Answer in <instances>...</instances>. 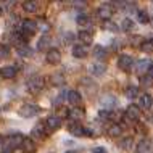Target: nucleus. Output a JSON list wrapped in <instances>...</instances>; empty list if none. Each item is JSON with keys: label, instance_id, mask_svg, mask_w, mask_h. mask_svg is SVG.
I'll use <instances>...</instances> for the list:
<instances>
[{"label": "nucleus", "instance_id": "f257e3e1", "mask_svg": "<svg viewBox=\"0 0 153 153\" xmlns=\"http://www.w3.org/2000/svg\"><path fill=\"white\" fill-rule=\"evenodd\" d=\"M26 87H27V90H29L31 94L36 95V94H39L40 90L45 87V79L42 76H32V77H29Z\"/></svg>", "mask_w": 153, "mask_h": 153}, {"label": "nucleus", "instance_id": "f03ea898", "mask_svg": "<svg viewBox=\"0 0 153 153\" xmlns=\"http://www.w3.org/2000/svg\"><path fill=\"white\" fill-rule=\"evenodd\" d=\"M39 111H40L39 105H34V103H24L21 108L18 110V113H19V116H23V118H32V116H36Z\"/></svg>", "mask_w": 153, "mask_h": 153}, {"label": "nucleus", "instance_id": "7ed1b4c3", "mask_svg": "<svg viewBox=\"0 0 153 153\" xmlns=\"http://www.w3.org/2000/svg\"><path fill=\"white\" fill-rule=\"evenodd\" d=\"M44 126H45V129H47V132H55L56 129H60V126H61V118L60 116H48L47 119L44 121Z\"/></svg>", "mask_w": 153, "mask_h": 153}, {"label": "nucleus", "instance_id": "20e7f679", "mask_svg": "<svg viewBox=\"0 0 153 153\" xmlns=\"http://www.w3.org/2000/svg\"><path fill=\"white\" fill-rule=\"evenodd\" d=\"M31 135H32V140H44L45 135H47V129H45L44 123H37L31 131Z\"/></svg>", "mask_w": 153, "mask_h": 153}, {"label": "nucleus", "instance_id": "39448f33", "mask_svg": "<svg viewBox=\"0 0 153 153\" xmlns=\"http://www.w3.org/2000/svg\"><path fill=\"white\" fill-rule=\"evenodd\" d=\"M21 29H23L24 37L32 36V34L37 31V23L34 21V19H24L23 24H21Z\"/></svg>", "mask_w": 153, "mask_h": 153}, {"label": "nucleus", "instance_id": "423d86ee", "mask_svg": "<svg viewBox=\"0 0 153 153\" xmlns=\"http://www.w3.org/2000/svg\"><path fill=\"white\" fill-rule=\"evenodd\" d=\"M68 131H69V134H71V135H74V137H85V127L81 126L79 123L69 124Z\"/></svg>", "mask_w": 153, "mask_h": 153}, {"label": "nucleus", "instance_id": "0eeeda50", "mask_svg": "<svg viewBox=\"0 0 153 153\" xmlns=\"http://www.w3.org/2000/svg\"><path fill=\"white\" fill-rule=\"evenodd\" d=\"M132 65H134V61H132V56L129 55H121L118 58V68L123 69V71H129Z\"/></svg>", "mask_w": 153, "mask_h": 153}, {"label": "nucleus", "instance_id": "6e6552de", "mask_svg": "<svg viewBox=\"0 0 153 153\" xmlns=\"http://www.w3.org/2000/svg\"><path fill=\"white\" fill-rule=\"evenodd\" d=\"M97 15L100 19H105V21H110L111 16H113V8L110 5H102L100 8L97 10Z\"/></svg>", "mask_w": 153, "mask_h": 153}, {"label": "nucleus", "instance_id": "1a4fd4ad", "mask_svg": "<svg viewBox=\"0 0 153 153\" xmlns=\"http://www.w3.org/2000/svg\"><path fill=\"white\" fill-rule=\"evenodd\" d=\"M89 71H90V74H92V76H103V74H105V71H106V66L103 65V63H92L89 66Z\"/></svg>", "mask_w": 153, "mask_h": 153}, {"label": "nucleus", "instance_id": "9d476101", "mask_svg": "<svg viewBox=\"0 0 153 153\" xmlns=\"http://www.w3.org/2000/svg\"><path fill=\"white\" fill-rule=\"evenodd\" d=\"M47 63H50V65H58L60 63V60H61V53L60 50H56V48H52V50H48L47 52Z\"/></svg>", "mask_w": 153, "mask_h": 153}, {"label": "nucleus", "instance_id": "9b49d317", "mask_svg": "<svg viewBox=\"0 0 153 153\" xmlns=\"http://www.w3.org/2000/svg\"><path fill=\"white\" fill-rule=\"evenodd\" d=\"M65 82H66V77H65V74L60 73V71L53 73L52 76H50V84H52V85H56V87H63Z\"/></svg>", "mask_w": 153, "mask_h": 153}, {"label": "nucleus", "instance_id": "f8f14e48", "mask_svg": "<svg viewBox=\"0 0 153 153\" xmlns=\"http://www.w3.org/2000/svg\"><path fill=\"white\" fill-rule=\"evenodd\" d=\"M85 116V111L82 108H77V106H73L71 110H68V118H71L73 121H81Z\"/></svg>", "mask_w": 153, "mask_h": 153}, {"label": "nucleus", "instance_id": "ddd939ff", "mask_svg": "<svg viewBox=\"0 0 153 153\" xmlns=\"http://www.w3.org/2000/svg\"><path fill=\"white\" fill-rule=\"evenodd\" d=\"M126 118L131 119V121H137V119L140 118V110L137 105H129L126 110Z\"/></svg>", "mask_w": 153, "mask_h": 153}, {"label": "nucleus", "instance_id": "4468645a", "mask_svg": "<svg viewBox=\"0 0 153 153\" xmlns=\"http://www.w3.org/2000/svg\"><path fill=\"white\" fill-rule=\"evenodd\" d=\"M73 56L74 58H85V55H87V47H84L82 44H76L73 45Z\"/></svg>", "mask_w": 153, "mask_h": 153}, {"label": "nucleus", "instance_id": "2eb2a0df", "mask_svg": "<svg viewBox=\"0 0 153 153\" xmlns=\"http://www.w3.org/2000/svg\"><path fill=\"white\" fill-rule=\"evenodd\" d=\"M16 66H3L2 69H0V76L3 77V79H13L16 76Z\"/></svg>", "mask_w": 153, "mask_h": 153}, {"label": "nucleus", "instance_id": "dca6fc26", "mask_svg": "<svg viewBox=\"0 0 153 153\" xmlns=\"http://www.w3.org/2000/svg\"><path fill=\"white\" fill-rule=\"evenodd\" d=\"M66 100L71 103L73 106H76L81 103V95L77 90H69V92H66Z\"/></svg>", "mask_w": 153, "mask_h": 153}, {"label": "nucleus", "instance_id": "f3484780", "mask_svg": "<svg viewBox=\"0 0 153 153\" xmlns=\"http://www.w3.org/2000/svg\"><path fill=\"white\" fill-rule=\"evenodd\" d=\"M77 37H79V40L82 42V45H90L94 42V36H92V32L90 31H81L79 34H77Z\"/></svg>", "mask_w": 153, "mask_h": 153}, {"label": "nucleus", "instance_id": "a211bd4d", "mask_svg": "<svg viewBox=\"0 0 153 153\" xmlns=\"http://www.w3.org/2000/svg\"><path fill=\"white\" fill-rule=\"evenodd\" d=\"M137 153H153L150 140H147V139L140 140V142L137 143Z\"/></svg>", "mask_w": 153, "mask_h": 153}, {"label": "nucleus", "instance_id": "6ab92c4d", "mask_svg": "<svg viewBox=\"0 0 153 153\" xmlns=\"http://www.w3.org/2000/svg\"><path fill=\"white\" fill-rule=\"evenodd\" d=\"M152 105H153V98H152V95H150V94H143V95H140V106H142V108L150 110V108H152Z\"/></svg>", "mask_w": 153, "mask_h": 153}, {"label": "nucleus", "instance_id": "aec40b11", "mask_svg": "<svg viewBox=\"0 0 153 153\" xmlns=\"http://www.w3.org/2000/svg\"><path fill=\"white\" fill-rule=\"evenodd\" d=\"M23 140H24V137L21 134H13V135L8 137V145H10L11 148H13V147H19L23 143Z\"/></svg>", "mask_w": 153, "mask_h": 153}, {"label": "nucleus", "instance_id": "412c9836", "mask_svg": "<svg viewBox=\"0 0 153 153\" xmlns=\"http://www.w3.org/2000/svg\"><path fill=\"white\" fill-rule=\"evenodd\" d=\"M150 60H140L137 61V65H135V71H137L139 74H143L145 71H148L150 69Z\"/></svg>", "mask_w": 153, "mask_h": 153}, {"label": "nucleus", "instance_id": "4be33fe9", "mask_svg": "<svg viewBox=\"0 0 153 153\" xmlns=\"http://www.w3.org/2000/svg\"><path fill=\"white\" fill-rule=\"evenodd\" d=\"M94 56H95L97 60L103 61V60H106V56H108V52H106L105 48L102 47V45H97V47L94 48Z\"/></svg>", "mask_w": 153, "mask_h": 153}, {"label": "nucleus", "instance_id": "5701e85b", "mask_svg": "<svg viewBox=\"0 0 153 153\" xmlns=\"http://www.w3.org/2000/svg\"><path fill=\"white\" fill-rule=\"evenodd\" d=\"M121 134H123V126H119V124L113 123L108 127V135L110 137H118V135H121Z\"/></svg>", "mask_w": 153, "mask_h": 153}, {"label": "nucleus", "instance_id": "b1692460", "mask_svg": "<svg viewBox=\"0 0 153 153\" xmlns=\"http://www.w3.org/2000/svg\"><path fill=\"white\" fill-rule=\"evenodd\" d=\"M21 145H23V150L27 152V153H34L36 152V143H34L32 139H24Z\"/></svg>", "mask_w": 153, "mask_h": 153}, {"label": "nucleus", "instance_id": "393cba45", "mask_svg": "<svg viewBox=\"0 0 153 153\" xmlns=\"http://www.w3.org/2000/svg\"><path fill=\"white\" fill-rule=\"evenodd\" d=\"M23 8H24V11H27V13H34V11L39 10V2H32V0H29V2H24L23 3Z\"/></svg>", "mask_w": 153, "mask_h": 153}, {"label": "nucleus", "instance_id": "a878e982", "mask_svg": "<svg viewBox=\"0 0 153 153\" xmlns=\"http://www.w3.org/2000/svg\"><path fill=\"white\" fill-rule=\"evenodd\" d=\"M16 52H18V55L21 56V58H26V56H31L32 55V50L27 45H19L18 48H16Z\"/></svg>", "mask_w": 153, "mask_h": 153}, {"label": "nucleus", "instance_id": "bb28decb", "mask_svg": "<svg viewBox=\"0 0 153 153\" xmlns=\"http://www.w3.org/2000/svg\"><path fill=\"white\" fill-rule=\"evenodd\" d=\"M137 94H139V89L135 87V85H129V87L124 90V95H126L127 98H135Z\"/></svg>", "mask_w": 153, "mask_h": 153}, {"label": "nucleus", "instance_id": "cd10ccee", "mask_svg": "<svg viewBox=\"0 0 153 153\" xmlns=\"http://www.w3.org/2000/svg\"><path fill=\"white\" fill-rule=\"evenodd\" d=\"M76 23L79 24L81 27H84V26H90V18L87 15H79L77 16V19H76Z\"/></svg>", "mask_w": 153, "mask_h": 153}, {"label": "nucleus", "instance_id": "c85d7f7f", "mask_svg": "<svg viewBox=\"0 0 153 153\" xmlns=\"http://www.w3.org/2000/svg\"><path fill=\"white\" fill-rule=\"evenodd\" d=\"M102 103H103V105H105L106 108L110 110L111 106H114V105H116V98H114L113 95H106V97H105V98H103V100H102Z\"/></svg>", "mask_w": 153, "mask_h": 153}, {"label": "nucleus", "instance_id": "c756f323", "mask_svg": "<svg viewBox=\"0 0 153 153\" xmlns=\"http://www.w3.org/2000/svg\"><path fill=\"white\" fill-rule=\"evenodd\" d=\"M137 19H139V23L145 24V23H148V19H150V16H148V13H147V11H139V13H137Z\"/></svg>", "mask_w": 153, "mask_h": 153}, {"label": "nucleus", "instance_id": "7c9ffc66", "mask_svg": "<svg viewBox=\"0 0 153 153\" xmlns=\"http://www.w3.org/2000/svg\"><path fill=\"white\" fill-rule=\"evenodd\" d=\"M119 147H121L123 150H131V147H132V139H131V137H126L121 143H119Z\"/></svg>", "mask_w": 153, "mask_h": 153}, {"label": "nucleus", "instance_id": "2f4dec72", "mask_svg": "<svg viewBox=\"0 0 153 153\" xmlns=\"http://www.w3.org/2000/svg\"><path fill=\"white\" fill-rule=\"evenodd\" d=\"M132 27H134V23H132V19L126 18V19H124V21H123V29H124V32L131 31Z\"/></svg>", "mask_w": 153, "mask_h": 153}, {"label": "nucleus", "instance_id": "473e14b6", "mask_svg": "<svg viewBox=\"0 0 153 153\" xmlns=\"http://www.w3.org/2000/svg\"><path fill=\"white\" fill-rule=\"evenodd\" d=\"M8 55H10L8 45H0V58H8Z\"/></svg>", "mask_w": 153, "mask_h": 153}, {"label": "nucleus", "instance_id": "72a5a7b5", "mask_svg": "<svg viewBox=\"0 0 153 153\" xmlns=\"http://www.w3.org/2000/svg\"><path fill=\"white\" fill-rule=\"evenodd\" d=\"M105 29L111 31V32H118V26L113 21H105Z\"/></svg>", "mask_w": 153, "mask_h": 153}, {"label": "nucleus", "instance_id": "f704fd0d", "mask_svg": "<svg viewBox=\"0 0 153 153\" xmlns=\"http://www.w3.org/2000/svg\"><path fill=\"white\" fill-rule=\"evenodd\" d=\"M48 42H50V39H48L47 36H44L42 39L39 40V50H45V47H47Z\"/></svg>", "mask_w": 153, "mask_h": 153}, {"label": "nucleus", "instance_id": "c9c22d12", "mask_svg": "<svg viewBox=\"0 0 153 153\" xmlns=\"http://www.w3.org/2000/svg\"><path fill=\"white\" fill-rule=\"evenodd\" d=\"M142 50L145 52V53H152V52H153V45H152L150 40H147V42L142 44Z\"/></svg>", "mask_w": 153, "mask_h": 153}, {"label": "nucleus", "instance_id": "e433bc0d", "mask_svg": "<svg viewBox=\"0 0 153 153\" xmlns=\"http://www.w3.org/2000/svg\"><path fill=\"white\" fill-rule=\"evenodd\" d=\"M140 82H142V84L145 85V87H148V85H152V84H153V79H152L150 76H142V77H140Z\"/></svg>", "mask_w": 153, "mask_h": 153}, {"label": "nucleus", "instance_id": "4c0bfd02", "mask_svg": "<svg viewBox=\"0 0 153 153\" xmlns=\"http://www.w3.org/2000/svg\"><path fill=\"white\" fill-rule=\"evenodd\" d=\"M73 5L76 8H84V7H87V3L85 2H73Z\"/></svg>", "mask_w": 153, "mask_h": 153}, {"label": "nucleus", "instance_id": "58836bf2", "mask_svg": "<svg viewBox=\"0 0 153 153\" xmlns=\"http://www.w3.org/2000/svg\"><path fill=\"white\" fill-rule=\"evenodd\" d=\"M94 153H108V152H106L103 147H95L94 148Z\"/></svg>", "mask_w": 153, "mask_h": 153}, {"label": "nucleus", "instance_id": "ea45409f", "mask_svg": "<svg viewBox=\"0 0 153 153\" xmlns=\"http://www.w3.org/2000/svg\"><path fill=\"white\" fill-rule=\"evenodd\" d=\"M63 95H65V94L58 95V98H55V102H53V103H55V105H58V103H61V102H63Z\"/></svg>", "mask_w": 153, "mask_h": 153}, {"label": "nucleus", "instance_id": "a19ab883", "mask_svg": "<svg viewBox=\"0 0 153 153\" xmlns=\"http://www.w3.org/2000/svg\"><path fill=\"white\" fill-rule=\"evenodd\" d=\"M148 76H150L152 79H153V63L150 65V69H148Z\"/></svg>", "mask_w": 153, "mask_h": 153}, {"label": "nucleus", "instance_id": "79ce46f5", "mask_svg": "<svg viewBox=\"0 0 153 153\" xmlns=\"http://www.w3.org/2000/svg\"><path fill=\"white\" fill-rule=\"evenodd\" d=\"M66 153H81L79 150H69V152H66Z\"/></svg>", "mask_w": 153, "mask_h": 153}, {"label": "nucleus", "instance_id": "37998d69", "mask_svg": "<svg viewBox=\"0 0 153 153\" xmlns=\"http://www.w3.org/2000/svg\"><path fill=\"white\" fill-rule=\"evenodd\" d=\"M0 153H11V150H8V148H7V150H2Z\"/></svg>", "mask_w": 153, "mask_h": 153}, {"label": "nucleus", "instance_id": "c03bdc74", "mask_svg": "<svg viewBox=\"0 0 153 153\" xmlns=\"http://www.w3.org/2000/svg\"><path fill=\"white\" fill-rule=\"evenodd\" d=\"M0 15H2V7H0Z\"/></svg>", "mask_w": 153, "mask_h": 153}, {"label": "nucleus", "instance_id": "a18cd8bd", "mask_svg": "<svg viewBox=\"0 0 153 153\" xmlns=\"http://www.w3.org/2000/svg\"><path fill=\"white\" fill-rule=\"evenodd\" d=\"M150 42H152V45H153V39H152V40H150Z\"/></svg>", "mask_w": 153, "mask_h": 153}]
</instances>
